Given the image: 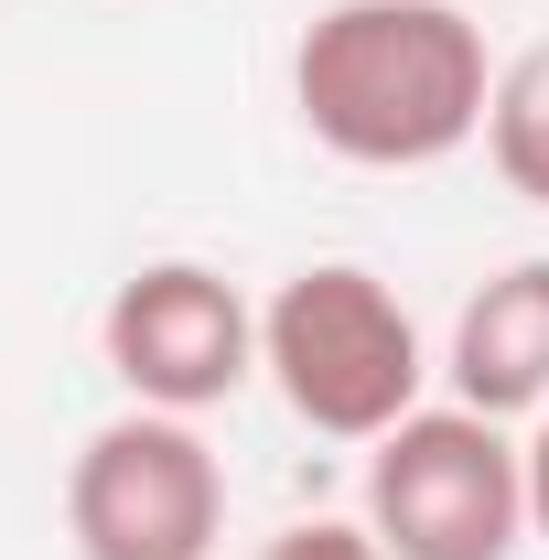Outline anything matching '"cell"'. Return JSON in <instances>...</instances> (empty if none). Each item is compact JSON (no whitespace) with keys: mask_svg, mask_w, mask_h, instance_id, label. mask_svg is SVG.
<instances>
[{"mask_svg":"<svg viewBox=\"0 0 549 560\" xmlns=\"http://www.w3.org/2000/svg\"><path fill=\"white\" fill-rule=\"evenodd\" d=\"M484 33L464 0H335L291 44V108L355 173H431L484 140Z\"/></svg>","mask_w":549,"mask_h":560,"instance_id":"6da1fadb","label":"cell"},{"mask_svg":"<svg viewBox=\"0 0 549 560\" xmlns=\"http://www.w3.org/2000/svg\"><path fill=\"white\" fill-rule=\"evenodd\" d=\"M259 366H270L280 410L324 442H377L420 410L431 388V355H420L410 302L355 259H324V270H291L259 302Z\"/></svg>","mask_w":549,"mask_h":560,"instance_id":"7a4b0ae2","label":"cell"},{"mask_svg":"<svg viewBox=\"0 0 549 560\" xmlns=\"http://www.w3.org/2000/svg\"><path fill=\"white\" fill-rule=\"evenodd\" d=\"M366 528L388 560H517L528 539V442L464 399H420L366 442Z\"/></svg>","mask_w":549,"mask_h":560,"instance_id":"3957f363","label":"cell"},{"mask_svg":"<svg viewBox=\"0 0 549 560\" xmlns=\"http://www.w3.org/2000/svg\"><path fill=\"white\" fill-rule=\"evenodd\" d=\"M66 539L75 560H215L226 539L215 442L173 410H130L86 431L66 464Z\"/></svg>","mask_w":549,"mask_h":560,"instance_id":"277c9868","label":"cell"},{"mask_svg":"<svg viewBox=\"0 0 549 560\" xmlns=\"http://www.w3.org/2000/svg\"><path fill=\"white\" fill-rule=\"evenodd\" d=\"M97 355L108 377L130 388L140 410L195 420L215 399H237L259 377V313L237 302V280L206 270V259H151L108 291L97 313Z\"/></svg>","mask_w":549,"mask_h":560,"instance_id":"5b68a950","label":"cell"},{"mask_svg":"<svg viewBox=\"0 0 549 560\" xmlns=\"http://www.w3.org/2000/svg\"><path fill=\"white\" fill-rule=\"evenodd\" d=\"M453 399L484 420H539L549 410V259L495 270L453 313V355H442Z\"/></svg>","mask_w":549,"mask_h":560,"instance_id":"8992f818","label":"cell"},{"mask_svg":"<svg viewBox=\"0 0 549 560\" xmlns=\"http://www.w3.org/2000/svg\"><path fill=\"white\" fill-rule=\"evenodd\" d=\"M484 162L517 206H549V44H528L517 66H495L484 97Z\"/></svg>","mask_w":549,"mask_h":560,"instance_id":"52a82bcc","label":"cell"},{"mask_svg":"<svg viewBox=\"0 0 549 560\" xmlns=\"http://www.w3.org/2000/svg\"><path fill=\"white\" fill-rule=\"evenodd\" d=\"M259 560H388V550H377L366 517H355V528H344V517H302V528H280Z\"/></svg>","mask_w":549,"mask_h":560,"instance_id":"ba28073f","label":"cell"},{"mask_svg":"<svg viewBox=\"0 0 549 560\" xmlns=\"http://www.w3.org/2000/svg\"><path fill=\"white\" fill-rule=\"evenodd\" d=\"M528 539L549 550V410L528 420Z\"/></svg>","mask_w":549,"mask_h":560,"instance_id":"9c48e42d","label":"cell"}]
</instances>
